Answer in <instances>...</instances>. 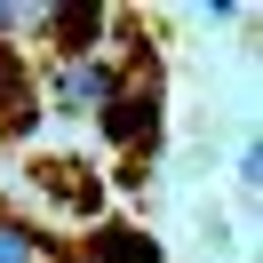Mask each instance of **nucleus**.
I'll return each mask as SVG.
<instances>
[{"mask_svg": "<svg viewBox=\"0 0 263 263\" xmlns=\"http://www.w3.org/2000/svg\"><path fill=\"white\" fill-rule=\"evenodd\" d=\"M120 56H112V40H104L96 56H56L48 64V104L56 112H104V104L120 96Z\"/></svg>", "mask_w": 263, "mask_h": 263, "instance_id": "obj_1", "label": "nucleus"}, {"mask_svg": "<svg viewBox=\"0 0 263 263\" xmlns=\"http://www.w3.org/2000/svg\"><path fill=\"white\" fill-rule=\"evenodd\" d=\"M104 144H120V152H136V144H152L160 136V64H144V72H120V96L104 104Z\"/></svg>", "mask_w": 263, "mask_h": 263, "instance_id": "obj_2", "label": "nucleus"}, {"mask_svg": "<svg viewBox=\"0 0 263 263\" xmlns=\"http://www.w3.org/2000/svg\"><path fill=\"white\" fill-rule=\"evenodd\" d=\"M80 263H167V255H160V239H152L144 223L112 215V223H88V239H80Z\"/></svg>", "mask_w": 263, "mask_h": 263, "instance_id": "obj_3", "label": "nucleus"}, {"mask_svg": "<svg viewBox=\"0 0 263 263\" xmlns=\"http://www.w3.org/2000/svg\"><path fill=\"white\" fill-rule=\"evenodd\" d=\"M40 32L56 40V56H96L112 40V8H40Z\"/></svg>", "mask_w": 263, "mask_h": 263, "instance_id": "obj_4", "label": "nucleus"}, {"mask_svg": "<svg viewBox=\"0 0 263 263\" xmlns=\"http://www.w3.org/2000/svg\"><path fill=\"white\" fill-rule=\"evenodd\" d=\"M0 263H72V255L32 223V215H16L8 199H0Z\"/></svg>", "mask_w": 263, "mask_h": 263, "instance_id": "obj_5", "label": "nucleus"}, {"mask_svg": "<svg viewBox=\"0 0 263 263\" xmlns=\"http://www.w3.org/2000/svg\"><path fill=\"white\" fill-rule=\"evenodd\" d=\"M40 176H48V192L64 199L72 215H88V208H96V176H88V167H40Z\"/></svg>", "mask_w": 263, "mask_h": 263, "instance_id": "obj_6", "label": "nucleus"}]
</instances>
